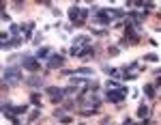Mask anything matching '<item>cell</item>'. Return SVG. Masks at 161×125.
Returning <instances> with one entry per match:
<instances>
[{"label":"cell","instance_id":"obj_7","mask_svg":"<svg viewBox=\"0 0 161 125\" xmlns=\"http://www.w3.org/2000/svg\"><path fill=\"white\" fill-rule=\"evenodd\" d=\"M80 15H82V9H80V7H75V4H73V7L69 9V20H71L73 24H78V20H80Z\"/></svg>","mask_w":161,"mask_h":125},{"label":"cell","instance_id":"obj_12","mask_svg":"<svg viewBox=\"0 0 161 125\" xmlns=\"http://www.w3.org/2000/svg\"><path fill=\"white\" fill-rule=\"evenodd\" d=\"M71 74H78V76H88V74H92L90 69H86V67H82V69H78V71H71Z\"/></svg>","mask_w":161,"mask_h":125},{"label":"cell","instance_id":"obj_10","mask_svg":"<svg viewBox=\"0 0 161 125\" xmlns=\"http://www.w3.org/2000/svg\"><path fill=\"white\" fill-rule=\"evenodd\" d=\"M148 112H150V108H148L146 104H142V106L138 108V117H144V119H146V117H148Z\"/></svg>","mask_w":161,"mask_h":125},{"label":"cell","instance_id":"obj_4","mask_svg":"<svg viewBox=\"0 0 161 125\" xmlns=\"http://www.w3.org/2000/svg\"><path fill=\"white\" fill-rule=\"evenodd\" d=\"M62 65H65V56L52 54V58H49V63H47V69H56V67H62Z\"/></svg>","mask_w":161,"mask_h":125},{"label":"cell","instance_id":"obj_6","mask_svg":"<svg viewBox=\"0 0 161 125\" xmlns=\"http://www.w3.org/2000/svg\"><path fill=\"white\" fill-rule=\"evenodd\" d=\"M127 37L131 39V43H138L140 41V35H138V28L133 24H127Z\"/></svg>","mask_w":161,"mask_h":125},{"label":"cell","instance_id":"obj_11","mask_svg":"<svg viewBox=\"0 0 161 125\" xmlns=\"http://www.w3.org/2000/svg\"><path fill=\"white\" fill-rule=\"evenodd\" d=\"M144 93H146V97H155V86L153 84H146L144 86Z\"/></svg>","mask_w":161,"mask_h":125},{"label":"cell","instance_id":"obj_14","mask_svg":"<svg viewBox=\"0 0 161 125\" xmlns=\"http://www.w3.org/2000/svg\"><path fill=\"white\" fill-rule=\"evenodd\" d=\"M144 58H146V60H150V63H155V60H157V58H159V56H157V54H153V52H150V54H146V56H144Z\"/></svg>","mask_w":161,"mask_h":125},{"label":"cell","instance_id":"obj_9","mask_svg":"<svg viewBox=\"0 0 161 125\" xmlns=\"http://www.w3.org/2000/svg\"><path fill=\"white\" fill-rule=\"evenodd\" d=\"M49 52H52L49 47H41L39 52H37V58H39V60H45V58H49V56H47Z\"/></svg>","mask_w":161,"mask_h":125},{"label":"cell","instance_id":"obj_8","mask_svg":"<svg viewBox=\"0 0 161 125\" xmlns=\"http://www.w3.org/2000/svg\"><path fill=\"white\" fill-rule=\"evenodd\" d=\"M92 56H95V50L86 45V47L80 52V56H78V58H82V60H88V58H92Z\"/></svg>","mask_w":161,"mask_h":125},{"label":"cell","instance_id":"obj_2","mask_svg":"<svg viewBox=\"0 0 161 125\" xmlns=\"http://www.w3.org/2000/svg\"><path fill=\"white\" fill-rule=\"evenodd\" d=\"M125 95H127V88H112V91H108V93H105L108 101H112V104L122 101V99H125Z\"/></svg>","mask_w":161,"mask_h":125},{"label":"cell","instance_id":"obj_13","mask_svg":"<svg viewBox=\"0 0 161 125\" xmlns=\"http://www.w3.org/2000/svg\"><path fill=\"white\" fill-rule=\"evenodd\" d=\"M75 43H88V37H86V35H80V37H75Z\"/></svg>","mask_w":161,"mask_h":125},{"label":"cell","instance_id":"obj_5","mask_svg":"<svg viewBox=\"0 0 161 125\" xmlns=\"http://www.w3.org/2000/svg\"><path fill=\"white\" fill-rule=\"evenodd\" d=\"M47 95H49L52 101L56 104V101H60V99L65 97V91H62V88H56V86H49V88H47Z\"/></svg>","mask_w":161,"mask_h":125},{"label":"cell","instance_id":"obj_1","mask_svg":"<svg viewBox=\"0 0 161 125\" xmlns=\"http://www.w3.org/2000/svg\"><path fill=\"white\" fill-rule=\"evenodd\" d=\"M4 80L9 84H17L22 80V74H19V67H6L4 69Z\"/></svg>","mask_w":161,"mask_h":125},{"label":"cell","instance_id":"obj_16","mask_svg":"<svg viewBox=\"0 0 161 125\" xmlns=\"http://www.w3.org/2000/svg\"><path fill=\"white\" fill-rule=\"evenodd\" d=\"M30 99H32V104H39V99H41V97H39V93H35V95H32Z\"/></svg>","mask_w":161,"mask_h":125},{"label":"cell","instance_id":"obj_15","mask_svg":"<svg viewBox=\"0 0 161 125\" xmlns=\"http://www.w3.org/2000/svg\"><path fill=\"white\" fill-rule=\"evenodd\" d=\"M28 84L37 86V84H41V78H39V76H35V78H30V80H28Z\"/></svg>","mask_w":161,"mask_h":125},{"label":"cell","instance_id":"obj_3","mask_svg":"<svg viewBox=\"0 0 161 125\" xmlns=\"http://www.w3.org/2000/svg\"><path fill=\"white\" fill-rule=\"evenodd\" d=\"M22 65H24V69H28V71H39L41 65H39V58L37 56H24V60H22Z\"/></svg>","mask_w":161,"mask_h":125}]
</instances>
